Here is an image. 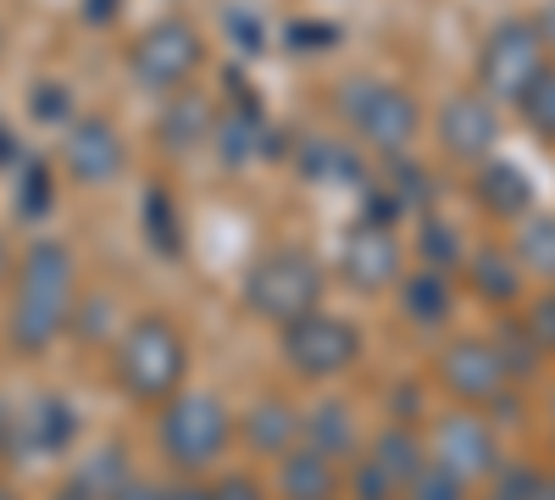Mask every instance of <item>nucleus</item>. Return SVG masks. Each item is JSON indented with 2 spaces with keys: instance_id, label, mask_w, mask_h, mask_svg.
<instances>
[{
  "instance_id": "obj_1",
  "label": "nucleus",
  "mask_w": 555,
  "mask_h": 500,
  "mask_svg": "<svg viewBox=\"0 0 555 500\" xmlns=\"http://www.w3.org/2000/svg\"><path fill=\"white\" fill-rule=\"evenodd\" d=\"M73 290H78V267L73 251L56 240H39L23 256L17 272V295H12V345L17 350H44L62 329H67V311H73Z\"/></svg>"
},
{
  "instance_id": "obj_2",
  "label": "nucleus",
  "mask_w": 555,
  "mask_h": 500,
  "mask_svg": "<svg viewBox=\"0 0 555 500\" xmlns=\"http://www.w3.org/2000/svg\"><path fill=\"white\" fill-rule=\"evenodd\" d=\"M190 368V350H183L178 329L162 323V317H145V323H133L122 350H117V379L128 395L139 400H167Z\"/></svg>"
},
{
  "instance_id": "obj_3",
  "label": "nucleus",
  "mask_w": 555,
  "mask_h": 500,
  "mask_svg": "<svg viewBox=\"0 0 555 500\" xmlns=\"http://www.w3.org/2000/svg\"><path fill=\"white\" fill-rule=\"evenodd\" d=\"M317 295H322V267L306 251H272L267 261L250 267L245 284V300L272 323H295V317L317 311Z\"/></svg>"
},
{
  "instance_id": "obj_4",
  "label": "nucleus",
  "mask_w": 555,
  "mask_h": 500,
  "mask_svg": "<svg viewBox=\"0 0 555 500\" xmlns=\"http://www.w3.org/2000/svg\"><path fill=\"white\" fill-rule=\"evenodd\" d=\"M339 112L361 140L378 145V151H405L411 133H416V101L384 78H350L339 89Z\"/></svg>"
},
{
  "instance_id": "obj_5",
  "label": "nucleus",
  "mask_w": 555,
  "mask_h": 500,
  "mask_svg": "<svg viewBox=\"0 0 555 500\" xmlns=\"http://www.w3.org/2000/svg\"><path fill=\"white\" fill-rule=\"evenodd\" d=\"M228 445V412L217 395H178L162 412V450L178 467H211Z\"/></svg>"
},
{
  "instance_id": "obj_6",
  "label": "nucleus",
  "mask_w": 555,
  "mask_h": 500,
  "mask_svg": "<svg viewBox=\"0 0 555 500\" xmlns=\"http://www.w3.org/2000/svg\"><path fill=\"white\" fill-rule=\"evenodd\" d=\"M539 73H544V34H539L533 23H500V28L483 39L478 78H483L489 95L517 101Z\"/></svg>"
},
{
  "instance_id": "obj_7",
  "label": "nucleus",
  "mask_w": 555,
  "mask_h": 500,
  "mask_svg": "<svg viewBox=\"0 0 555 500\" xmlns=\"http://www.w3.org/2000/svg\"><path fill=\"white\" fill-rule=\"evenodd\" d=\"M361 339L345 317H322V311H306L295 323H284V356L289 368L306 373V379H334L356 361Z\"/></svg>"
},
{
  "instance_id": "obj_8",
  "label": "nucleus",
  "mask_w": 555,
  "mask_h": 500,
  "mask_svg": "<svg viewBox=\"0 0 555 500\" xmlns=\"http://www.w3.org/2000/svg\"><path fill=\"white\" fill-rule=\"evenodd\" d=\"M128 62H133V78L145 84V89H178L183 78L201 67V34H195L190 23L167 17V23H156V28L139 34V44H133Z\"/></svg>"
},
{
  "instance_id": "obj_9",
  "label": "nucleus",
  "mask_w": 555,
  "mask_h": 500,
  "mask_svg": "<svg viewBox=\"0 0 555 500\" xmlns=\"http://www.w3.org/2000/svg\"><path fill=\"white\" fill-rule=\"evenodd\" d=\"M439 379H444V389L461 395V400H500V389H505V379H512V368H505V356H500L494 345L461 339V345L444 350Z\"/></svg>"
},
{
  "instance_id": "obj_10",
  "label": "nucleus",
  "mask_w": 555,
  "mask_h": 500,
  "mask_svg": "<svg viewBox=\"0 0 555 500\" xmlns=\"http://www.w3.org/2000/svg\"><path fill=\"white\" fill-rule=\"evenodd\" d=\"M439 140H444V151L461 156V162H483V156L494 151V140H500L494 106H489L483 95H461V101H450L444 117H439Z\"/></svg>"
},
{
  "instance_id": "obj_11",
  "label": "nucleus",
  "mask_w": 555,
  "mask_h": 500,
  "mask_svg": "<svg viewBox=\"0 0 555 500\" xmlns=\"http://www.w3.org/2000/svg\"><path fill=\"white\" fill-rule=\"evenodd\" d=\"M67 167L83 178V184H112L122 172V140L106 117H83L67 133Z\"/></svg>"
},
{
  "instance_id": "obj_12",
  "label": "nucleus",
  "mask_w": 555,
  "mask_h": 500,
  "mask_svg": "<svg viewBox=\"0 0 555 500\" xmlns=\"http://www.w3.org/2000/svg\"><path fill=\"white\" fill-rule=\"evenodd\" d=\"M400 267V245L389 240V229L378 222H356L345 234V279L361 284V290H384Z\"/></svg>"
},
{
  "instance_id": "obj_13",
  "label": "nucleus",
  "mask_w": 555,
  "mask_h": 500,
  "mask_svg": "<svg viewBox=\"0 0 555 500\" xmlns=\"http://www.w3.org/2000/svg\"><path fill=\"white\" fill-rule=\"evenodd\" d=\"M416 467H423V450H416V439L400 434V428H384L378 445H373V462H361V489H366V500H389L400 484H411Z\"/></svg>"
},
{
  "instance_id": "obj_14",
  "label": "nucleus",
  "mask_w": 555,
  "mask_h": 500,
  "mask_svg": "<svg viewBox=\"0 0 555 500\" xmlns=\"http://www.w3.org/2000/svg\"><path fill=\"white\" fill-rule=\"evenodd\" d=\"M439 462L455 473V478H478V473H494V439L478 418H450L439 423Z\"/></svg>"
},
{
  "instance_id": "obj_15",
  "label": "nucleus",
  "mask_w": 555,
  "mask_h": 500,
  "mask_svg": "<svg viewBox=\"0 0 555 500\" xmlns=\"http://www.w3.org/2000/svg\"><path fill=\"white\" fill-rule=\"evenodd\" d=\"M478 201L500 217H522L533 206V184H528V172L512 167V162H489L483 178H478Z\"/></svg>"
},
{
  "instance_id": "obj_16",
  "label": "nucleus",
  "mask_w": 555,
  "mask_h": 500,
  "mask_svg": "<svg viewBox=\"0 0 555 500\" xmlns=\"http://www.w3.org/2000/svg\"><path fill=\"white\" fill-rule=\"evenodd\" d=\"M284 495L289 500H334V457H322V450L311 445V450H295V457L284 462Z\"/></svg>"
},
{
  "instance_id": "obj_17",
  "label": "nucleus",
  "mask_w": 555,
  "mask_h": 500,
  "mask_svg": "<svg viewBox=\"0 0 555 500\" xmlns=\"http://www.w3.org/2000/svg\"><path fill=\"white\" fill-rule=\"evenodd\" d=\"M267 151V123L250 112V106H240V112H228L222 117V128H217V156H228V162H250V156H261Z\"/></svg>"
},
{
  "instance_id": "obj_18",
  "label": "nucleus",
  "mask_w": 555,
  "mask_h": 500,
  "mask_svg": "<svg viewBox=\"0 0 555 500\" xmlns=\"http://www.w3.org/2000/svg\"><path fill=\"white\" fill-rule=\"evenodd\" d=\"M405 311L416 317V323H444V311H450V284L439 279V272L411 279V284H405Z\"/></svg>"
},
{
  "instance_id": "obj_19",
  "label": "nucleus",
  "mask_w": 555,
  "mask_h": 500,
  "mask_svg": "<svg viewBox=\"0 0 555 500\" xmlns=\"http://www.w3.org/2000/svg\"><path fill=\"white\" fill-rule=\"evenodd\" d=\"M295 418H289V406H278V400H267V406H256L250 412V445L256 450H284L289 439H295Z\"/></svg>"
},
{
  "instance_id": "obj_20",
  "label": "nucleus",
  "mask_w": 555,
  "mask_h": 500,
  "mask_svg": "<svg viewBox=\"0 0 555 500\" xmlns=\"http://www.w3.org/2000/svg\"><path fill=\"white\" fill-rule=\"evenodd\" d=\"M517 256H522V267L555 279V217H533V222H528L522 240H517Z\"/></svg>"
},
{
  "instance_id": "obj_21",
  "label": "nucleus",
  "mask_w": 555,
  "mask_h": 500,
  "mask_svg": "<svg viewBox=\"0 0 555 500\" xmlns=\"http://www.w3.org/2000/svg\"><path fill=\"white\" fill-rule=\"evenodd\" d=\"M473 279H478V295H483V300H512L517 284H522V279H517V267L505 261L500 251H483V256L473 261Z\"/></svg>"
},
{
  "instance_id": "obj_22",
  "label": "nucleus",
  "mask_w": 555,
  "mask_h": 500,
  "mask_svg": "<svg viewBox=\"0 0 555 500\" xmlns=\"http://www.w3.org/2000/svg\"><path fill=\"white\" fill-rule=\"evenodd\" d=\"M517 106H522V117L544 133V140H555V73L544 67L528 89H522V95H517Z\"/></svg>"
},
{
  "instance_id": "obj_23",
  "label": "nucleus",
  "mask_w": 555,
  "mask_h": 500,
  "mask_svg": "<svg viewBox=\"0 0 555 500\" xmlns=\"http://www.w3.org/2000/svg\"><path fill=\"white\" fill-rule=\"evenodd\" d=\"M306 434H311V445L322 450V457H339V450L356 445L350 439V423H345V406H322V412H311Z\"/></svg>"
},
{
  "instance_id": "obj_24",
  "label": "nucleus",
  "mask_w": 555,
  "mask_h": 500,
  "mask_svg": "<svg viewBox=\"0 0 555 500\" xmlns=\"http://www.w3.org/2000/svg\"><path fill=\"white\" fill-rule=\"evenodd\" d=\"M461 484H467V478H455L444 462H428V467H416L411 473V500H461Z\"/></svg>"
},
{
  "instance_id": "obj_25",
  "label": "nucleus",
  "mask_w": 555,
  "mask_h": 500,
  "mask_svg": "<svg viewBox=\"0 0 555 500\" xmlns=\"http://www.w3.org/2000/svg\"><path fill=\"white\" fill-rule=\"evenodd\" d=\"M201 128H206V106H201V101H178V106L162 117V140L183 151V145L201 140Z\"/></svg>"
},
{
  "instance_id": "obj_26",
  "label": "nucleus",
  "mask_w": 555,
  "mask_h": 500,
  "mask_svg": "<svg viewBox=\"0 0 555 500\" xmlns=\"http://www.w3.org/2000/svg\"><path fill=\"white\" fill-rule=\"evenodd\" d=\"M455 229H450V222H423V256L428 261H455Z\"/></svg>"
},
{
  "instance_id": "obj_27",
  "label": "nucleus",
  "mask_w": 555,
  "mask_h": 500,
  "mask_svg": "<svg viewBox=\"0 0 555 500\" xmlns=\"http://www.w3.org/2000/svg\"><path fill=\"white\" fill-rule=\"evenodd\" d=\"M528 339L544 345V350H555V295L533 306V317H528Z\"/></svg>"
},
{
  "instance_id": "obj_28",
  "label": "nucleus",
  "mask_w": 555,
  "mask_h": 500,
  "mask_svg": "<svg viewBox=\"0 0 555 500\" xmlns=\"http://www.w3.org/2000/svg\"><path fill=\"white\" fill-rule=\"evenodd\" d=\"M211 500H256V489H250L245 478H234V484H222V489H217Z\"/></svg>"
},
{
  "instance_id": "obj_29",
  "label": "nucleus",
  "mask_w": 555,
  "mask_h": 500,
  "mask_svg": "<svg viewBox=\"0 0 555 500\" xmlns=\"http://www.w3.org/2000/svg\"><path fill=\"white\" fill-rule=\"evenodd\" d=\"M539 34H544V44H555V0L544 7V23H539Z\"/></svg>"
},
{
  "instance_id": "obj_30",
  "label": "nucleus",
  "mask_w": 555,
  "mask_h": 500,
  "mask_svg": "<svg viewBox=\"0 0 555 500\" xmlns=\"http://www.w3.org/2000/svg\"><path fill=\"white\" fill-rule=\"evenodd\" d=\"M167 500H211V495H201V489H172Z\"/></svg>"
},
{
  "instance_id": "obj_31",
  "label": "nucleus",
  "mask_w": 555,
  "mask_h": 500,
  "mask_svg": "<svg viewBox=\"0 0 555 500\" xmlns=\"http://www.w3.org/2000/svg\"><path fill=\"white\" fill-rule=\"evenodd\" d=\"M533 500H555V484H544V478H539V489H533Z\"/></svg>"
},
{
  "instance_id": "obj_32",
  "label": "nucleus",
  "mask_w": 555,
  "mask_h": 500,
  "mask_svg": "<svg viewBox=\"0 0 555 500\" xmlns=\"http://www.w3.org/2000/svg\"><path fill=\"white\" fill-rule=\"evenodd\" d=\"M7 156H12V133H7V128H0V162H7Z\"/></svg>"
},
{
  "instance_id": "obj_33",
  "label": "nucleus",
  "mask_w": 555,
  "mask_h": 500,
  "mask_svg": "<svg viewBox=\"0 0 555 500\" xmlns=\"http://www.w3.org/2000/svg\"><path fill=\"white\" fill-rule=\"evenodd\" d=\"M0 279H7V245H0Z\"/></svg>"
},
{
  "instance_id": "obj_34",
  "label": "nucleus",
  "mask_w": 555,
  "mask_h": 500,
  "mask_svg": "<svg viewBox=\"0 0 555 500\" xmlns=\"http://www.w3.org/2000/svg\"><path fill=\"white\" fill-rule=\"evenodd\" d=\"M0 450H7V423H0Z\"/></svg>"
},
{
  "instance_id": "obj_35",
  "label": "nucleus",
  "mask_w": 555,
  "mask_h": 500,
  "mask_svg": "<svg viewBox=\"0 0 555 500\" xmlns=\"http://www.w3.org/2000/svg\"><path fill=\"white\" fill-rule=\"evenodd\" d=\"M494 500H512V495H494Z\"/></svg>"
}]
</instances>
